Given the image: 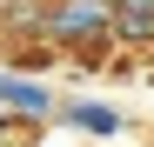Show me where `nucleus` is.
Returning <instances> with one entry per match:
<instances>
[{
    "label": "nucleus",
    "instance_id": "nucleus-1",
    "mask_svg": "<svg viewBox=\"0 0 154 147\" xmlns=\"http://www.w3.org/2000/svg\"><path fill=\"white\" fill-rule=\"evenodd\" d=\"M40 40L60 60H74V74H100L114 60V14H107V0H47Z\"/></svg>",
    "mask_w": 154,
    "mask_h": 147
},
{
    "label": "nucleus",
    "instance_id": "nucleus-2",
    "mask_svg": "<svg viewBox=\"0 0 154 147\" xmlns=\"http://www.w3.org/2000/svg\"><path fill=\"white\" fill-rule=\"evenodd\" d=\"M47 127H67L81 140H127V134H134V114L114 107V100H100V94H60Z\"/></svg>",
    "mask_w": 154,
    "mask_h": 147
},
{
    "label": "nucleus",
    "instance_id": "nucleus-3",
    "mask_svg": "<svg viewBox=\"0 0 154 147\" xmlns=\"http://www.w3.org/2000/svg\"><path fill=\"white\" fill-rule=\"evenodd\" d=\"M54 100H60V87L47 80V74L0 67V107H7L14 120H27V127H47V120H54Z\"/></svg>",
    "mask_w": 154,
    "mask_h": 147
},
{
    "label": "nucleus",
    "instance_id": "nucleus-4",
    "mask_svg": "<svg viewBox=\"0 0 154 147\" xmlns=\"http://www.w3.org/2000/svg\"><path fill=\"white\" fill-rule=\"evenodd\" d=\"M107 14H114V47L147 60L154 54V0H107Z\"/></svg>",
    "mask_w": 154,
    "mask_h": 147
},
{
    "label": "nucleus",
    "instance_id": "nucleus-5",
    "mask_svg": "<svg viewBox=\"0 0 154 147\" xmlns=\"http://www.w3.org/2000/svg\"><path fill=\"white\" fill-rule=\"evenodd\" d=\"M40 134H47V127H27V120H14L7 107H0V147H34Z\"/></svg>",
    "mask_w": 154,
    "mask_h": 147
},
{
    "label": "nucleus",
    "instance_id": "nucleus-6",
    "mask_svg": "<svg viewBox=\"0 0 154 147\" xmlns=\"http://www.w3.org/2000/svg\"><path fill=\"white\" fill-rule=\"evenodd\" d=\"M134 147H154V140H134Z\"/></svg>",
    "mask_w": 154,
    "mask_h": 147
},
{
    "label": "nucleus",
    "instance_id": "nucleus-7",
    "mask_svg": "<svg viewBox=\"0 0 154 147\" xmlns=\"http://www.w3.org/2000/svg\"><path fill=\"white\" fill-rule=\"evenodd\" d=\"M0 7H7V0H0Z\"/></svg>",
    "mask_w": 154,
    "mask_h": 147
}]
</instances>
